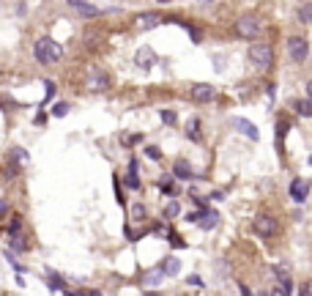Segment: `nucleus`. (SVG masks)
I'll return each mask as SVG.
<instances>
[{
  "instance_id": "nucleus-30",
  "label": "nucleus",
  "mask_w": 312,
  "mask_h": 296,
  "mask_svg": "<svg viewBox=\"0 0 312 296\" xmlns=\"http://www.w3.org/2000/svg\"><path fill=\"white\" fill-rule=\"evenodd\" d=\"M307 96L312 99V80H309V83H307Z\"/></svg>"
},
{
  "instance_id": "nucleus-26",
  "label": "nucleus",
  "mask_w": 312,
  "mask_h": 296,
  "mask_svg": "<svg viewBox=\"0 0 312 296\" xmlns=\"http://www.w3.org/2000/svg\"><path fill=\"white\" fill-rule=\"evenodd\" d=\"M11 247H14V250H25V241H22V236H11Z\"/></svg>"
},
{
  "instance_id": "nucleus-3",
  "label": "nucleus",
  "mask_w": 312,
  "mask_h": 296,
  "mask_svg": "<svg viewBox=\"0 0 312 296\" xmlns=\"http://www.w3.org/2000/svg\"><path fill=\"white\" fill-rule=\"evenodd\" d=\"M236 36H241L244 42H252V39H257V33H260V22H257L255 17H241L236 19Z\"/></svg>"
},
{
  "instance_id": "nucleus-6",
  "label": "nucleus",
  "mask_w": 312,
  "mask_h": 296,
  "mask_svg": "<svg viewBox=\"0 0 312 296\" xmlns=\"http://www.w3.org/2000/svg\"><path fill=\"white\" fill-rule=\"evenodd\" d=\"M162 22H165L162 14H156V11H142L134 25H137V30H153V28H159Z\"/></svg>"
},
{
  "instance_id": "nucleus-22",
  "label": "nucleus",
  "mask_w": 312,
  "mask_h": 296,
  "mask_svg": "<svg viewBox=\"0 0 312 296\" xmlns=\"http://www.w3.org/2000/svg\"><path fill=\"white\" fill-rule=\"evenodd\" d=\"M132 219H145V208H142V203H134L132 206Z\"/></svg>"
},
{
  "instance_id": "nucleus-7",
  "label": "nucleus",
  "mask_w": 312,
  "mask_h": 296,
  "mask_svg": "<svg viewBox=\"0 0 312 296\" xmlns=\"http://www.w3.org/2000/svg\"><path fill=\"white\" fill-rule=\"evenodd\" d=\"M274 277L280 280V288H277V293H290L293 291V280H290V269L285 264H277L274 266Z\"/></svg>"
},
{
  "instance_id": "nucleus-31",
  "label": "nucleus",
  "mask_w": 312,
  "mask_h": 296,
  "mask_svg": "<svg viewBox=\"0 0 312 296\" xmlns=\"http://www.w3.org/2000/svg\"><path fill=\"white\" fill-rule=\"evenodd\" d=\"M6 208H9V206H6V200H0V211H6Z\"/></svg>"
},
{
  "instance_id": "nucleus-13",
  "label": "nucleus",
  "mask_w": 312,
  "mask_h": 296,
  "mask_svg": "<svg viewBox=\"0 0 312 296\" xmlns=\"http://www.w3.org/2000/svg\"><path fill=\"white\" fill-rule=\"evenodd\" d=\"M162 272H165L167 277H175V274L181 272V261L175 258V255H167V258H165V264H162Z\"/></svg>"
},
{
  "instance_id": "nucleus-16",
  "label": "nucleus",
  "mask_w": 312,
  "mask_h": 296,
  "mask_svg": "<svg viewBox=\"0 0 312 296\" xmlns=\"http://www.w3.org/2000/svg\"><path fill=\"white\" fill-rule=\"evenodd\" d=\"M173 176L181 178V181H184V178H192V167H189L184 159H178V162H175V167H173Z\"/></svg>"
},
{
  "instance_id": "nucleus-10",
  "label": "nucleus",
  "mask_w": 312,
  "mask_h": 296,
  "mask_svg": "<svg viewBox=\"0 0 312 296\" xmlns=\"http://www.w3.org/2000/svg\"><path fill=\"white\" fill-rule=\"evenodd\" d=\"M88 85H91L93 91H107V88H110V77H107L104 71H99V69H91V77H88Z\"/></svg>"
},
{
  "instance_id": "nucleus-24",
  "label": "nucleus",
  "mask_w": 312,
  "mask_h": 296,
  "mask_svg": "<svg viewBox=\"0 0 312 296\" xmlns=\"http://www.w3.org/2000/svg\"><path fill=\"white\" fill-rule=\"evenodd\" d=\"M145 154H148V159H159V157H162V151H159L156 145H148V148H145Z\"/></svg>"
},
{
  "instance_id": "nucleus-5",
  "label": "nucleus",
  "mask_w": 312,
  "mask_h": 296,
  "mask_svg": "<svg viewBox=\"0 0 312 296\" xmlns=\"http://www.w3.org/2000/svg\"><path fill=\"white\" fill-rule=\"evenodd\" d=\"M252 231L257 233V236H263V239L274 236L277 233V219L271 217V214H257L255 222H252Z\"/></svg>"
},
{
  "instance_id": "nucleus-27",
  "label": "nucleus",
  "mask_w": 312,
  "mask_h": 296,
  "mask_svg": "<svg viewBox=\"0 0 312 296\" xmlns=\"http://www.w3.org/2000/svg\"><path fill=\"white\" fill-rule=\"evenodd\" d=\"M50 288H52V291H63V282H60V277H50Z\"/></svg>"
},
{
  "instance_id": "nucleus-14",
  "label": "nucleus",
  "mask_w": 312,
  "mask_h": 296,
  "mask_svg": "<svg viewBox=\"0 0 312 296\" xmlns=\"http://www.w3.org/2000/svg\"><path fill=\"white\" fill-rule=\"evenodd\" d=\"M69 3H71V9H74V11H80V14H85V17H96V14H99L96 6L85 3V0H69Z\"/></svg>"
},
{
  "instance_id": "nucleus-9",
  "label": "nucleus",
  "mask_w": 312,
  "mask_h": 296,
  "mask_svg": "<svg viewBox=\"0 0 312 296\" xmlns=\"http://www.w3.org/2000/svg\"><path fill=\"white\" fill-rule=\"evenodd\" d=\"M214 96H216L214 85H206V83L192 85V99H194V102H211Z\"/></svg>"
},
{
  "instance_id": "nucleus-25",
  "label": "nucleus",
  "mask_w": 312,
  "mask_h": 296,
  "mask_svg": "<svg viewBox=\"0 0 312 296\" xmlns=\"http://www.w3.org/2000/svg\"><path fill=\"white\" fill-rule=\"evenodd\" d=\"M126 184L132 187V190H137V187H140V178L134 176V170H132V173H129V176H126Z\"/></svg>"
},
{
  "instance_id": "nucleus-4",
  "label": "nucleus",
  "mask_w": 312,
  "mask_h": 296,
  "mask_svg": "<svg viewBox=\"0 0 312 296\" xmlns=\"http://www.w3.org/2000/svg\"><path fill=\"white\" fill-rule=\"evenodd\" d=\"M288 55L296 60V63H301V60H307L309 55V44L304 36H290L288 39Z\"/></svg>"
},
{
  "instance_id": "nucleus-15",
  "label": "nucleus",
  "mask_w": 312,
  "mask_h": 296,
  "mask_svg": "<svg viewBox=\"0 0 312 296\" xmlns=\"http://www.w3.org/2000/svg\"><path fill=\"white\" fill-rule=\"evenodd\" d=\"M165 280V272H162V266L151 269V272L142 274V285H159V282Z\"/></svg>"
},
{
  "instance_id": "nucleus-32",
  "label": "nucleus",
  "mask_w": 312,
  "mask_h": 296,
  "mask_svg": "<svg viewBox=\"0 0 312 296\" xmlns=\"http://www.w3.org/2000/svg\"><path fill=\"white\" fill-rule=\"evenodd\" d=\"M156 3H173V0H156Z\"/></svg>"
},
{
  "instance_id": "nucleus-21",
  "label": "nucleus",
  "mask_w": 312,
  "mask_h": 296,
  "mask_svg": "<svg viewBox=\"0 0 312 296\" xmlns=\"http://www.w3.org/2000/svg\"><path fill=\"white\" fill-rule=\"evenodd\" d=\"M178 211H181V206L175 203V200H170V203L165 206V217L167 219H173V217H178Z\"/></svg>"
},
{
  "instance_id": "nucleus-28",
  "label": "nucleus",
  "mask_w": 312,
  "mask_h": 296,
  "mask_svg": "<svg viewBox=\"0 0 312 296\" xmlns=\"http://www.w3.org/2000/svg\"><path fill=\"white\" fill-rule=\"evenodd\" d=\"M162 121H165V124H173V121H175V113H170V110H162Z\"/></svg>"
},
{
  "instance_id": "nucleus-17",
  "label": "nucleus",
  "mask_w": 312,
  "mask_h": 296,
  "mask_svg": "<svg viewBox=\"0 0 312 296\" xmlns=\"http://www.w3.org/2000/svg\"><path fill=\"white\" fill-rule=\"evenodd\" d=\"M293 107H296V113H298V116L312 118V99H298V102H296Z\"/></svg>"
},
{
  "instance_id": "nucleus-12",
  "label": "nucleus",
  "mask_w": 312,
  "mask_h": 296,
  "mask_svg": "<svg viewBox=\"0 0 312 296\" xmlns=\"http://www.w3.org/2000/svg\"><path fill=\"white\" fill-rule=\"evenodd\" d=\"M233 126H239L241 134H247L249 140H257L260 134H257V126L252 124V121H247V118H233Z\"/></svg>"
},
{
  "instance_id": "nucleus-33",
  "label": "nucleus",
  "mask_w": 312,
  "mask_h": 296,
  "mask_svg": "<svg viewBox=\"0 0 312 296\" xmlns=\"http://www.w3.org/2000/svg\"><path fill=\"white\" fill-rule=\"evenodd\" d=\"M309 165H312V157H309Z\"/></svg>"
},
{
  "instance_id": "nucleus-20",
  "label": "nucleus",
  "mask_w": 312,
  "mask_h": 296,
  "mask_svg": "<svg viewBox=\"0 0 312 296\" xmlns=\"http://www.w3.org/2000/svg\"><path fill=\"white\" fill-rule=\"evenodd\" d=\"M189 140H194V143H198V140H200V121L198 118H192V121H189Z\"/></svg>"
},
{
  "instance_id": "nucleus-19",
  "label": "nucleus",
  "mask_w": 312,
  "mask_h": 296,
  "mask_svg": "<svg viewBox=\"0 0 312 296\" xmlns=\"http://www.w3.org/2000/svg\"><path fill=\"white\" fill-rule=\"evenodd\" d=\"M298 19H301L304 25H312V3L298 6Z\"/></svg>"
},
{
  "instance_id": "nucleus-1",
  "label": "nucleus",
  "mask_w": 312,
  "mask_h": 296,
  "mask_svg": "<svg viewBox=\"0 0 312 296\" xmlns=\"http://www.w3.org/2000/svg\"><path fill=\"white\" fill-rule=\"evenodd\" d=\"M33 55H36L38 63L52 66V63H58V60H60V55H63V47L44 36V39H38V42H36V47H33Z\"/></svg>"
},
{
  "instance_id": "nucleus-29",
  "label": "nucleus",
  "mask_w": 312,
  "mask_h": 296,
  "mask_svg": "<svg viewBox=\"0 0 312 296\" xmlns=\"http://www.w3.org/2000/svg\"><path fill=\"white\" fill-rule=\"evenodd\" d=\"M186 282H189V285H194V288H200V285H203V280L198 277V274H192V277H189Z\"/></svg>"
},
{
  "instance_id": "nucleus-18",
  "label": "nucleus",
  "mask_w": 312,
  "mask_h": 296,
  "mask_svg": "<svg viewBox=\"0 0 312 296\" xmlns=\"http://www.w3.org/2000/svg\"><path fill=\"white\" fill-rule=\"evenodd\" d=\"M200 217H203V219H198V225L206 228V231H208V228H214L216 222H219V214H216V211H206V214H200Z\"/></svg>"
},
{
  "instance_id": "nucleus-2",
  "label": "nucleus",
  "mask_w": 312,
  "mask_h": 296,
  "mask_svg": "<svg viewBox=\"0 0 312 296\" xmlns=\"http://www.w3.org/2000/svg\"><path fill=\"white\" fill-rule=\"evenodd\" d=\"M249 63L255 66V69L266 71L271 63H274V52H271L268 44H252L249 47Z\"/></svg>"
},
{
  "instance_id": "nucleus-23",
  "label": "nucleus",
  "mask_w": 312,
  "mask_h": 296,
  "mask_svg": "<svg viewBox=\"0 0 312 296\" xmlns=\"http://www.w3.org/2000/svg\"><path fill=\"white\" fill-rule=\"evenodd\" d=\"M66 113H69V104H66V102H58L55 107H52V116H58V118H63Z\"/></svg>"
},
{
  "instance_id": "nucleus-8",
  "label": "nucleus",
  "mask_w": 312,
  "mask_h": 296,
  "mask_svg": "<svg viewBox=\"0 0 312 296\" xmlns=\"http://www.w3.org/2000/svg\"><path fill=\"white\" fill-rule=\"evenodd\" d=\"M307 192H309V184L304 178H293V181H290V198H293L296 203H304V200H307Z\"/></svg>"
},
{
  "instance_id": "nucleus-11",
  "label": "nucleus",
  "mask_w": 312,
  "mask_h": 296,
  "mask_svg": "<svg viewBox=\"0 0 312 296\" xmlns=\"http://www.w3.org/2000/svg\"><path fill=\"white\" fill-rule=\"evenodd\" d=\"M134 60H137L140 69H151V66L156 63V52L151 50V47H142V50H137V55H134Z\"/></svg>"
}]
</instances>
